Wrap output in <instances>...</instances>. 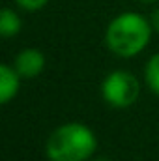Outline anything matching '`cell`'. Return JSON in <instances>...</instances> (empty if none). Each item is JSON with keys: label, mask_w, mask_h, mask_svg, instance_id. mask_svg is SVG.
Segmentation results:
<instances>
[{"label": "cell", "mask_w": 159, "mask_h": 161, "mask_svg": "<svg viewBox=\"0 0 159 161\" xmlns=\"http://www.w3.org/2000/svg\"><path fill=\"white\" fill-rule=\"evenodd\" d=\"M152 26H154L156 32H159V8L154 11V15H152Z\"/></svg>", "instance_id": "cell-9"}, {"label": "cell", "mask_w": 159, "mask_h": 161, "mask_svg": "<svg viewBox=\"0 0 159 161\" xmlns=\"http://www.w3.org/2000/svg\"><path fill=\"white\" fill-rule=\"evenodd\" d=\"M21 26H23V21H21L19 13L11 8H4L2 15H0V34H2V38L9 40V38L17 36L21 32Z\"/></svg>", "instance_id": "cell-6"}, {"label": "cell", "mask_w": 159, "mask_h": 161, "mask_svg": "<svg viewBox=\"0 0 159 161\" xmlns=\"http://www.w3.org/2000/svg\"><path fill=\"white\" fill-rule=\"evenodd\" d=\"M21 75L17 73V69L9 64H2L0 66V103L8 105L21 88Z\"/></svg>", "instance_id": "cell-5"}, {"label": "cell", "mask_w": 159, "mask_h": 161, "mask_svg": "<svg viewBox=\"0 0 159 161\" xmlns=\"http://www.w3.org/2000/svg\"><path fill=\"white\" fill-rule=\"evenodd\" d=\"M140 2H157V0H140Z\"/></svg>", "instance_id": "cell-11"}, {"label": "cell", "mask_w": 159, "mask_h": 161, "mask_svg": "<svg viewBox=\"0 0 159 161\" xmlns=\"http://www.w3.org/2000/svg\"><path fill=\"white\" fill-rule=\"evenodd\" d=\"M97 148L96 133L82 122H66L58 125L45 142L49 161H88Z\"/></svg>", "instance_id": "cell-2"}, {"label": "cell", "mask_w": 159, "mask_h": 161, "mask_svg": "<svg viewBox=\"0 0 159 161\" xmlns=\"http://www.w3.org/2000/svg\"><path fill=\"white\" fill-rule=\"evenodd\" d=\"M101 97L114 109L131 107L140 94V84L137 77L125 69L111 71L101 80Z\"/></svg>", "instance_id": "cell-3"}, {"label": "cell", "mask_w": 159, "mask_h": 161, "mask_svg": "<svg viewBox=\"0 0 159 161\" xmlns=\"http://www.w3.org/2000/svg\"><path fill=\"white\" fill-rule=\"evenodd\" d=\"M152 30V21H148L142 13L123 11L109 23L105 30V43L112 54L120 58H133L148 47Z\"/></svg>", "instance_id": "cell-1"}, {"label": "cell", "mask_w": 159, "mask_h": 161, "mask_svg": "<svg viewBox=\"0 0 159 161\" xmlns=\"http://www.w3.org/2000/svg\"><path fill=\"white\" fill-rule=\"evenodd\" d=\"M144 80L148 84V88L159 96V53L152 54L150 60L146 62V68H144Z\"/></svg>", "instance_id": "cell-7"}, {"label": "cell", "mask_w": 159, "mask_h": 161, "mask_svg": "<svg viewBox=\"0 0 159 161\" xmlns=\"http://www.w3.org/2000/svg\"><path fill=\"white\" fill-rule=\"evenodd\" d=\"M49 0H15V4L26 11H40L41 8L47 6Z\"/></svg>", "instance_id": "cell-8"}, {"label": "cell", "mask_w": 159, "mask_h": 161, "mask_svg": "<svg viewBox=\"0 0 159 161\" xmlns=\"http://www.w3.org/2000/svg\"><path fill=\"white\" fill-rule=\"evenodd\" d=\"M94 161H111V159H107V158H97V159H94Z\"/></svg>", "instance_id": "cell-10"}, {"label": "cell", "mask_w": 159, "mask_h": 161, "mask_svg": "<svg viewBox=\"0 0 159 161\" xmlns=\"http://www.w3.org/2000/svg\"><path fill=\"white\" fill-rule=\"evenodd\" d=\"M13 68L23 79H34L45 69V54L36 47H26L15 56Z\"/></svg>", "instance_id": "cell-4"}]
</instances>
